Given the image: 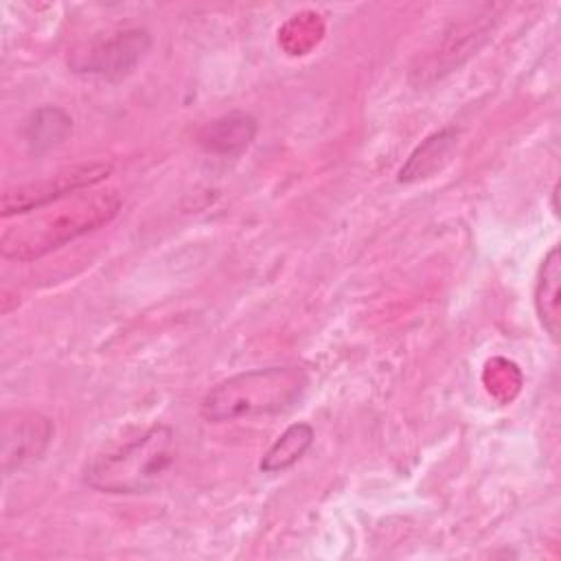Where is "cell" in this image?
Returning <instances> with one entry per match:
<instances>
[{"label": "cell", "mask_w": 561, "mask_h": 561, "mask_svg": "<svg viewBox=\"0 0 561 561\" xmlns=\"http://www.w3.org/2000/svg\"><path fill=\"white\" fill-rule=\"evenodd\" d=\"M259 134V121L243 110L226 112L208 121L199 134L197 145L213 156H239L243 153Z\"/></svg>", "instance_id": "cell-7"}, {"label": "cell", "mask_w": 561, "mask_h": 561, "mask_svg": "<svg viewBox=\"0 0 561 561\" xmlns=\"http://www.w3.org/2000/svg\"><path fill=\"white\" fill-rule=\"evenodd\" d=\"M557 197H559V184H554V188H552V210H554V215H559V206H557Z\"/></svg>", "instance_id": "cell-12"}, {"label": "cell", "mask_w": 561, "mask_h": 561, "mask_svg": "<svg viewBox=\"0 0 561 561\" xmlns=\"http://www.w3.org/2000/svg\"><path fill=\"white\" fill-rule=\"evenodd\" d=\"M151 48V35L147 28L131 26L90 42L83 48H77L68 57L72 72L81 77H96L105 81H123L129 77L136 66L145 59Z\"/></svg>", "instance_id": "cell-4"}, {"label": "cell", "mask_w": 561, "mask_h": 561, "mask_svg": "<svg viewBox=\"0 0 561 561\" xmlns=\"http://www.w3.org/2000/svg\"><path fill=\"white\" fill-rule=\"evenodd\" d=\"M72 134V118L57 105H42L33 110L22 123V138L33 156H42L68 140Z\"/></svg>", "instance_id": "cell-8"}, {"label": "cell", "mask_w": 561, "mask_h": 561, "mask_svg": "<svg viewBox=\"0 0 561 561\" xmlns=\"http://www.w3.org/2000/svg\"><path fill=\"white\" fill-rule=\"evenodd\" d=\"M313 438H316V432L309 423L305 421L291 423L263 454L259 469L263 473H278V471L291 469L311 449Z\"/></svg>", "instance_id": "cell-11"}, {"label": "cell", "mask_w": 561, "mask_h": 561, "mask_svg": "<svg viewBox=\"0 0 561 561\" xmlns=\"http://www.w3.org/2000/svg\"><path fill=\"white\" fill-rule=\"evenodd\" d=\"M456 142H458V131L454 127L434 131L410 153L408 162L399 169L397 180L401 184H412V182L432 178L436 171L445 167V162L456 149Z\"/></svg>", "instance_id": "cell-10"}, {"label": "cell", "mask_w": 561, "mask_h": 561, "mask_svg": "<svg viewBox=\"0 0 561 561\" xmlns=\"http://www.w3.org/2000/svg\"><path fill=\"white\" fill-rule=\"evenodd\" d=\"M307 386L309 375L296 364L250 368L215 383L204 394L199 414L208 423L283 414L302 399Z\"/></svg>", "instance_id": "cell-3"}, {"label": "cell", "mask_w": 561, "mask_h": 561, "mask_svg": "<svg viewBox=\"0 0 561 561\" xmlns=\"http://www.w3.org/2000/svg\"><path fill=\"white\" fill-rule=\"evenodd\" d=\"M110 173H112V164L107 162H81V164L64 167L44 180L7 188L2 193V219L33 213L72 193L92 188L103 180H107Z\"/></svg>", "instance_id": "cell-5"}, {"label": "cell", "mask_w": 561, "mask_h": 561, "mask_svg": "<svg viewBox=\"0 0 561 561\" xmlns=\"http://www.w3.org/2000/svg\"><path fill=\"white\" fill-rule=\"evenodd\" d=\"M180 458L175 430L153 423L136 438L92 456L81 469V482L107 495H142L160 489Z\"/></svg>", "instance_id": "cell-2"}, {"label": "cell", "mask_w": 561, "mask_h": 561, "mask_svg": "<svg viewBox=\"0 0 561 561\" xmlns=\"http://www.w3.org/2000/svg\"><path fill=\"white\" fill-rule=\"evenodd\" d=\"M53 434H55V425L42 412H31V410L4 412L2 430H0L2 473L11 476L15 469H22L39 460L50 447Z\"/></svg>", "instance_id": "cell-6"}, {"label": "cell", "mask_w": 561, "mask_h": 561, "mask_svg": "<svg viewBox=\"0 0 561 561\" xmlns=\"http://www.w3.org/2000/svg\"><path fill=\"white\" fill-rule=\"evenodd\" d=\"M559 285H561V254H559V248L552 245L550 252L543 256L537 272V280H535V309L543 331L550 335L552 342L559 340V329H561Z\"/></svg>", "instance_id": "cell-9"}, {"label": "cell", "mask_w": 561, "mask_h": 561, "mask_svg": "<svg viewBox=\"0 0 561 561\" xmlns=\"http://www.w3.org/2000/svg\"><path fill=\"white\" fill-rule=\"evenodd\" d=\"M85 191L26 213L15 226L4 228L0 237L2 256L11 261L42 259L44 254L105 226L116 217L121 197L114 191Z\"/></svg>", "instance_id": "cell-1"}]
</instances>
